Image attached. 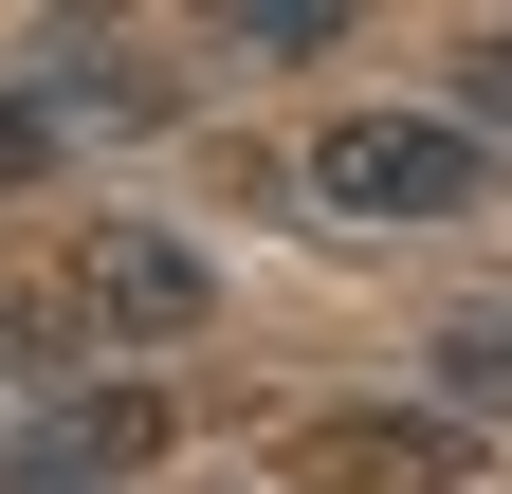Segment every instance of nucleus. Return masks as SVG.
I'll use <instances>...</instances> for the list:
<instances>
[{"instance_id": "423d86ee", "label": "nucleus", "mask_w": 512, "mask_h": 494, "mask_svg": "<svg viewBox=\"0 0 512 494\" xmlns=\"http://www.w3.org/2000/svg\"><path fill=\"white\" fill-rule=\"evenodd\" d=\"M458 110H494V129H512V37H476V55H458Z\"/></svg>"}, {"instance_id": "0eeeda50", "label": "nucleus", "mask_w": 512, "mask_h": 494, "mask_svg": "<svg viewBox=\"0 0 512 494\" xmlns=\"http://www.w3.org/2000/svg\"><path fill=\"white\" fill-rule=\"evenodd\" d=\"M19 494H37V476H19Z\"/></svg>"}, {"instance_id": "f03ea898", "label": "nucleus", "mask_w": 512, "mask_h": 494, "mask_svg": "<svg viewBox=\"0 0 512 494\" xmlns=\"http://www.w3.org/2000/svg\"><path fill=\"white\" fill-rule=\"evenodd\" d=\"M74 312H92V330H128V348H165V330H202V312H220V275H202V238L110 220L92 257H74Z\"/></svg>"}, {"instance_id": "20e7f679", "label": "nucleus", "mask_w": 512, "mask_h": 494, "mask_svg": "<svg viewBox=\"0 0 512 494\" xmlns=\"http://www.w3.org/2000/svg\"><path fill=\"white\" fill-rule=\"evenodd\" d=\"M439 403H494L512 421V312H458V330H439Z\"/></svg>"}, {"instance_id": "39448f33", "label": "nucleus", "mask_w": 512, "mask_h": 494, "mask_svg": "<svg viewBox=\"0 0 512 494\" xmlns=\"http://www.w3.org/2000/svg\"><path fill=\"white\" fill-rule=\"evenodd\" d=\"M37 165H55V110H37V92H0V183H37Z\"/></svg>"}, {"instance_id": "7ed1b4c3", "label": "nucleus", "mask_w": 512, "mask_h": 494, "mask_svg": "<svg viewBox=\"0 0 512 494\" xmlns=\"http://www.w3.org/2000/svg\"><path fill=\"white\" fill-rule=\"evenodd\" d=\"M311 476H348V494H439V476H476V440L421 421V403H348V421H311Z\"/></svg>"}, {"instance_id": "f257e3e1", "label": "nucleus", "mask_w": 512, "mask_h": 494, "mask_svg": "<svg viewBox=\"0 0 512 494\" xmlns=\"http://www.w3.org/2000/svg\"><path fill=\"white\" fill-rule=\"evenodd\" d=\"M476 183H494V147L458 110H330L311 129V202L330 220H458Z\"/></svg>"}]
</instances>
